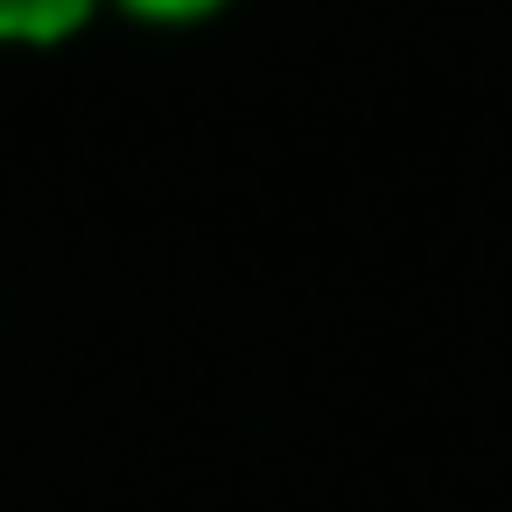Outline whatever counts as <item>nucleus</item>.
<instances>
[{"label":"nucleus","mask_w":512,"mask_h":512,"mask_svg":"<svg viewBox=\"0 0 512 512\" xmlns=\"http://www.w3.org/2000/svg\"><path fill=\"white\" fill-rule=\"evenodd\" d=\"M113 15L106 0H0V57H57Z\"/></svg>","instance_id":"obj_1"},{"label":"nucleus","mask_w":512,"mask_h":512,"mask_svg":"<svg viewBox=\"0 0 512 512\" xmlns=\"http://www.w3.org/2000/svg\"><path fill=\"white\" fill-rule=\"evenodd\" d=\"M106 8L134 29H204V22L232 15L239 0H106Z\"/></svg>","instance_id":"obj_2"}]
</instances>
